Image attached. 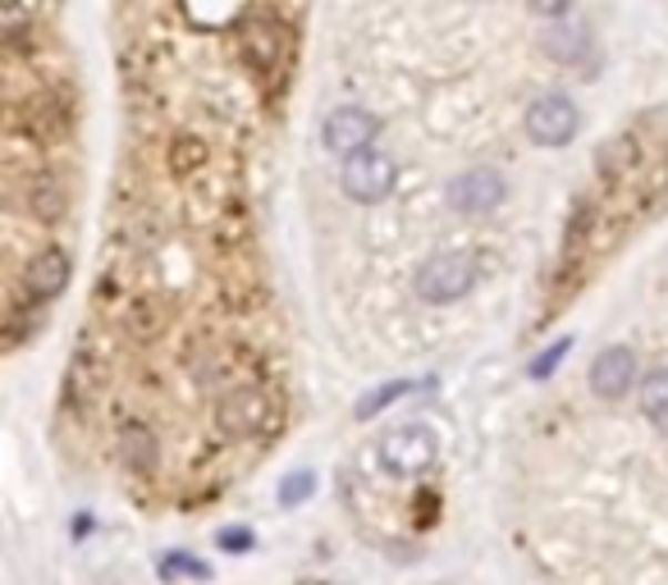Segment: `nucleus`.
I'll return each mask as SVG.
<instances>
[{"mask_svg":"<svg viewBox=\"0 0 668 585\" xmlns=\"http://www.w3.org/2000/svg\"><path fill=\"white\" fill-rule=\"evenodd\" d=\"M275 425V403L262 384H234L215 399V431L225 440H262Z\"/></svg>","mask_w":668,"mask_h":585,"instance_id":"nucleus-1","label":"nucleus"},{"mask_svg":"<svg viewBox=\"0 0 668 585\" xmlns=\"http://www.w3.org/2000/svg\"><path fill=\"white\" fill-rule=\"evenodd\" d=\"M376 133H381V120L371 110H357V105H340V110H330V120L321 124V147L330 151V155H357V151H366L371 142H376Z\"/></svg>","mask_w":668,"mask_h":585,"instance_id":"nucleus-5","label":"nucleus"},{"mask_svg":"<svg viewBox=\"0 0 668 585\" xmlns=\"http://www.w3.org/2000/svg\"><path fill=\"white\" fill-rule=\"evenodd\" d=\"M637 380V353L632 347H605V353L596 357V366H590V394L605 399V403H618L627 389H632Z\"/></svg>","mask_w":668,"mask_h":585,"instance_id":"nucleus-9","label":"nucleus"},{"mask_svg":"<svg viewBox=\"0 0 668 585\" xmlns=\"http://www.w3.org/2000/svg\"><path fill=\"white\" fill-rule=\"evenodd\" d=\"M568 347H573L568 339H559V343H554V347H545V353H540V357L532 362V380H545V375H549L554 366H559V362L568 357Z\"/></svg>","mask_w":668,"mask_h":585,"instance_id":"nucleus-17","label":"nucleus"},{"mask_svg":"<svg viewBox=\"0 0 668 585\" xmlns=\"http://www.w3.org/2000/svg\"><path fill=\"white\" fill-rule=\"evenodd\" d=\"M435 435L426 431V425H398V431H389L381 440V462L389 466L394 476H422L431 472L435 462Z\"/></svg>","mask_w":668,"mask_h":585,"instance_id":"nucleus-6","label":"nucleus"},{"mask_svg":"<svg viewBox=\"0 0 668 585\" xmlns=\"http://www.w3.org/2000/svg\"><path fill=\"white\" fill-rule=\"evenodd\" d=\"M577 124H581V114H577L573 97H564V92H545L527 110V138L536 147H568Z\"/></svg>","mask_w":668,"mask_h":585,"instance_id":"nucleus-4","label":"nucleus"},{"mask_svg":"<svg viewBox=\"0 0 668 585\" xmlns=\"http://www.w3.org/2000/svg\"><path fill=\"white\" fill-rule=\"evenodd\" d=\"M527 10L554 23V19H568V10H573V0H527Z\"/></svg>","mask_w":668,"mask_h":585,"instance_id":"nucleus-18","label":"nucleus"},{"mask_svg":"<svg viewBox=\"0 0 668 585\" xmlns=\"http://www.w3.org/2000/svg\"><path fill=\"white\" fill-rule=\"evenodd\" d=\"M413 389H417L413 380H389V384H381V389H371V394H366V399L353 407V416H357V421L381 416V412H385L394 399H407V394H413Z\"/></svg>","mask_w":668,"mask_h":585,"instance_id":"nucleus-12","label":"nucleus"},{"mask_svg":"<svg viewBox=\"0 0 668 585\" xmlns=\"http://www.w3.org/2000/svg\"><path fill=\"white\" fill-rule=\"evenodd\" d=\"M394 183H398V165L389 161L385 151H376V147H366V151L348 155L344 170H340L344 198H348V202H362V206L385 202L389 192H394Z\"/></svg>","mask_w":668,"mask_h":585,"instance_id":"nucleus-2","label":"nucleus"},{"mask_svg":"<svg viewBox=\"0 0 668 585\" xmlns=\"http://www.w3.org/2000/svg\"><path fill=\"white\" fill-rule=\"evenodd\" d=\"M165 572H170V576H174V572H183V576H206V567H202L198 558H170Z\"/></svg>","mask_w":668,"mask_h":585,"instance_id":"nucleus-20","label":"nucleus"},{"mask_svg":"<svg viewBox=\"0 0 668 585\" xmlns=\"http://www.w3.org/2000/svg\"><path fill=\"white\" fill-rule=\"evenodd\" d=\"M312 490H316V476H312V472H293V476L280 485V503H284V508H293V503H307Z\"/></svg>","mask_w":668,"mask_h":585,"instance_id":"nucleus-16","label":"nucleus"},{"mask_svg":"<svg viewBox=\"0 0 668 585\" xmlns=\"http://www.w3.org/2000/svg\"><path fill=\"white\" fill-rule=\"evenodd\" d=\"M476 284V261L467 252H439L417 270V297L422 302H458Z\"/></svg>","mask_w":668,"mask_h":585,"instance_id":"nucleus-3","label":"nucleus"},{"mask_svg":"<svg viewBox=\"0 0 668 585\" xmlns=\"http://www.w3.org/2000/svg\"><path fill=\"white\" fill-rule=\"evenodd\" d=\"M202 161H206V147H202L198 138H179V142H174V155H170L174 174H189V170H198Z\"/></svg>","mask_w":668,"mask_h":585,"instance_id":"nucleus-15","label":"nucleus"},{"mask_svg":"<svg viewBox=\"0 0 668 585\" xmlns=\"http://www.w3.org/2000/svg\"><path fill=\"white\" fill-rule=\"evenodd\" d=\"M586 42H590V32L581 23H568V19H554L540 37V51L549 60H559V64H577L586 56Z\"/></svg>","mask_w":668,"mask_h":585,"instance_id":"nucleus-10","label":"nucleus"},{"mask_svg":"<svg viewBox=\"0 0 668 585\" xmlns=\"http://www.w3.org/2000/svg\"><path fill=\"white\" fill-rule=\"evenodd\" d=\"M632 165H637V142H632V138H614V142L605 147V155H600V170H605L609 179L627 174Z\"/></svg>","mask_w":668,"mask_h":585,"instance_id":"nucleus-14","label":"nucleus"},{"mask_svg":"<svg viewBox=\"0 0 668 585\" xmlns=\"http://www.w3.org/2000/svg\"><path fill=\"white\" fill-rule=\"evenodd\" d=\"M220 549H230V554H247V549H252V531H243V526L220 531Z\"/></svg>","mask_w":668,"mask_h":585,"instance_id":"nucleus-19","label":"nucleus"},{"mask_svg":"<svg viewBox=\"0 0 668 585\" xmlns=\"http://www.w3.org/2000/svg\"><path fill=\"white\" fill-rule=\"evenodd\" d=\"M504 198H508V183H504V174L490 170V165L463 170V174L449 183V206H454L458 215H490V211L504 206Z\"/></svg>","mask_w":668,"mask_h":585,"instance_id":"nucleus-7","label":"nucleus"},{"mask_svg":"<svg viewBox=\"0 0 668 585\" xmlns=\"http://www.w3.org/2000/svg\"><path fill=\"white\" fill-rule=\"evenodd\" d=\"M69 275H73V261L64 248H42L32 252L28 265H23V302H55L64 289H69Z\"/></svg>","mask_w":668,"mask_h":585,"instance_id":"nucleus-8","label":"nucleus"},{"mask_svg":"<svg viewBox=\"0 0 668 585\" xmlns=\"http://www.w3.org/2000/svg\"><path fill=\"white\" fill-rule=\"evenodd\" d=\"M64 206H69V198H64V183L55 174H32L28 179V211H32V220L55 224V220H64Z\"/></svg>","mask_w":668,"mask_h":585,"instance_id":"nucleus-11","label":"nucleus"},{"mask_svg":"<svg viewBox=\"0 0 668 585\" xmlns=\"http://www.w3.org/2000/svg\"><path fill=\"white\" fill-rule=\"evenodd\" d=\"M641 412L650 421H668V366L664 371H650L641 380Z\"/></svg>","mask_w":668,"mask_h":585,"instance_id":"nucleus-13","label":"nucleus"}]
</instances>
